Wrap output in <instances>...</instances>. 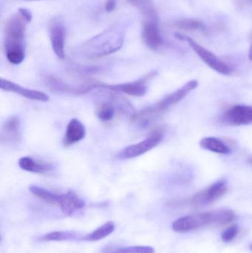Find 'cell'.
I'll return each instance as SVG.
<instances>
[{
  "label": "cell",
  "mask_w": 252,
  "mask_h": 253,
  "mask_svg": "<svg viewBox=\"0 0 252 253\" xmlns=\"http://www.w3.org/2000/svg\"><path fill=\"white\" fill-rule=\"evenodd\" d=\"M198 86V82L196 80L188 82L184 85L167 95L153 105L135 112L131 117L132 121L140 127L149 126L156 121L164 113L167 112L171 107L184 99Z\"/></svg>",
  "instance_id": "cell-1"
},
{
  "label": "cell",
  "mask_w": 252,
  "mask_h": 253,
  "mask_svg": "<svg viewBox=\"0 0 252 253\" xmlns=\"http://www.w3.org/2000/svg\"><path fill=\"white\" fill-rule=\"evenodd\" d=\"M124 42V34L118 28H110L92 37L80 46L79 54L88 59L109 56L119 50Z\"/></svg>",
  "instance_id": "cell-2"
},
{
  "label": "cell",
  "mask_w": 252,
  "mask_h": 253,
  "mask_svg": "<svg viewBox=\"0 0 252 253\" xmlns=\"http://www.w3.org/2000/svg\"><path fill=\"white\" fill-rule=\"evenodd\" d=\"M235 219V212L231 210H217L181 217L173 223L172 227L177 233H186L207 226L225 225Z\"/></svg>",
  "instance_id": "cell-3"
},
{
  "label": "cell",
  "mask_w": 252,
  "mask_h": 253,
  "mask_svg": "<svg viewBox=\"0 0 252 253\" xmlns=\"http://www.w3.org/2000/svg\"><path fill=\"white\" fill-rule=\"evenodd\" d=\"M176 37L179 40L187 42L191 48L201 58V60L204 63L207 64L212 69L217 71L219 74H223V75H229L232 74V68L229 65L221 60L220 58L217 57L213 52L207 50V48L203 47L199 43L197 42L190 37L183 35V34H179V33L176 34Z\"/></svg>",
  "instance_id": "cell-4"
},
{
  "label": "cell",
  "mask_w": 252,
  "mask_h": 253,
  "mask_svg": "<svg viewBox=\"0 0 252 253\" xmlns=\"http://www.w3.org/2000/svg\"><path fill=\"white\" fill-rule=\"evenodd\" d=\"M158 72L151 71L149 74L142 77L140 80L122 84H108L96 82V88L105 89L112 92L124 93L129 96L141 97L144 96L147 90L148 83L156 77Z\"/></svg>",
  "instance_id": "cell-5"
},
{
  "label": "cell",
  "mask_w": 252,
  "mask_h": 253,
  "mask_svg": "<svg viewBox=\"0 0 252 253\" xmlns=\"http://www.w3.org/2000/svg\"><path fill=\"white\" fill-rule=\"evenodd\" d=\"M164 130L161 128L155 129L147 138L140 142L132 144L118 152L116 158L121 160L134 159L145 154L158 145L164 138Z\"/></svg>",
  "instance_id": "cell-6"
},
{
  "label": "cell",
  "mask_w": 252,
  "mask_h": 253,
  "mask_svg": "<svg viewBox=\"0 0 252 253\" xmlns=\"http://www.w3.org/2000/svg\"><path fill=\"white\" fill-rule=\"evenodd\" d=\"M227 191L226 181L220 180L197 193L187 200L183 201V205L193 208L207 206L214 203Z\"/></svg>",
  "instance_id": "cell-7"
},
{
  "label": "cell",
  "mask_w": 252,
  "mask_h": 253,
  "mask_svg": "<svg viewBox=\"0 0 252 253\" xmlns=\"http://www.w3.org/2000/svg\"><path fill=\"white\" fill-rule=\"evenodd\" d=\"M28 24L25 18L18 11L16 14L9 18L4 25V45H25V36Z\"/></svg>",
  "instance_id": "cell-8"
},
{
  "label": "cell",
  "mask_w": 252,
  "mask_h": 253,
  "mask_svg": "<svg viewBox=\"0 0 252 253\" xmlns=\"http://www.w3.org/2000/svg\"><path fill=\"white\" fill-rule=\"evenodd\" d=\"M0 141L6 147H17L22 141V126L19 117H9L4 121L0 132Z\"/></svg>",
  "instance_id": "cell-9"
},
{
  "label": "cell",
  "mask_w": 252,
  "mask_h": 253,
  "mask_svg": "<svg viewBox=\"0 0 252 253\" xmlns=\"http://www.w3.org/2000/svg\"><path fill=\"white\" fill-rule=\"evenodd\" d=\"M48 34L55 54L59 59H65L66 28L63 22L59 18H53L49 22Z\"/></svg>",
  "instance_id": "cell-10"
},
{
  "label": "cell",
  "mask_w": 252,
  "mask_h": 253,
  "mask_svg": "<svg viewBox=\"0 0 252 253\" xmlns=\"http://www.w3.org/2000/svg\"><path fill=\"white\" fill-rule=\"evenodd\" d=\"M142 39L146 47L156 50L163 44V38L158 26V18H143Z\"/></svg>",
  "instance_id": "cell-11"
},
{
  "label": "cell",
  "mask_w": 252,
  "mask_h": 253,
  "mask_svg": "<svg viewBox=\"0 0 252 253\" xmlns=\"http://www.w3.org/2000/svg\"><path fill=\"white\" fill-rule=\"evenodd\" d=\"M46 84L50 90L55 92L69 93L72 95H83L88 93L93 89H96L95 83L96 82H90L85 84L78 86L71 85L67 84L63 80L54 77V76H47L44 79Z\"/></svg>",
  "instance_id": "cell-12"
},
{
  "label": "cell",
  "mask_w": 252,
  "mask_h": 253,
  "mask_svg": "<svg viewBox=\"0 0 252 253\" xmlns=\"http://www.w3.org/2000/svg\"><path fill=\"white\" fill-rule=\"evenodd\" d=\"M222 122L231 126H247L252 124V107L235 105L223 114Z\"/></svg>",
  "instance_id": "cell-13"
},
{
  "label": "cell",
  "mask_w": 252,
  "mask_h": 253,
  "mask_svg": "<svg viewBox=\"0 0 252 253\" xmlns=\"http://www.w3.org/2000/svg\"><path fill=\"white\" fill-rule=\"evenodd\" d=\"M0 87L4 91L16 93V94L20 95L22 97L33 101L46 102L50 99L48 95L43 93V92L22 87L20 84H16L13 82H10L9 80H4V79L0 80Z\"/></svg>",
  "instance_id": "cell-14"
},
{
  "label": "cell",
  "mask_w": 252,
  "mask_h": 253,
  "mask_svg": "<svg viewBox=\"0 0 252 253\" xmlns=\"http://www.w3.org/2000/svg\"><path fill=\"white\" fill-rule=\"evenodd\" d=\"M86 135V129L83 123L78 119H72L67 126L66 132L62 144L65 147H70L75 143L84 139Z\"/></svg>",
  "instance_id": "cell-15"
},
{
  "label": "cell",
  "mask_w": 252,
  "mask_h": 253,
  "mask_svg": "<svg viewBox=\"0 0 252 253\" xmlns=\"http://www.w3.org/2000/svg\"><path fill=\"white\" fill-rule=\"evenodd\" d=\"M61 211L67 215H72L85 207V202L75 192L68 191L62 194L59 205Z\"/></svg>",
  "instance_id": "cell-16"
},
{
  "label": "cell",
  "mask_w": 252,
  "mask_h": 253,
  "mask_svg": "<svg viewBox=\"0 0 252 253\" xmlns=\"http://www.w3.org/2000/svg\"><path fill=\"white\" fill-rule=\"evenodd\" d=\"M18 164L21 169L33 173H48L53 169V167L49 164L38 162L30 156H24L21 158Z\"/></svg>",
  "instance_id": "cell-17"
},
{
  "label": "cell",
  "mask_w": 252,
  "mask_h": 253,
  "mask_svg": "<svg viewBox=\"0 0 252 253\" xmlns=\"http://www.w3.org/2000/svg\"><path fill=\"white\" fill-rule=\"evenodd\" d=\"M200 146L204 150L218 154H229L231 151L230 148L226 143L216 137H206L202 138L200 141Z\"/></svg>",
  "instance_id": "cell-18"
},
{
  "label": "cell",
  "mask_w": 252,
  "mask_h": 253,
  "mask_svg": "<svg viewBox=\"0 0 252 253\" xmlns=\"http://www.w3.org/2000/svg\"><path fill=\"white\" fill-rule=\"evenodd\" d=\"M115 230V226L112 221H108L103 225L98 227L96 230H93L92 233L83 236L81 241L84 242H98L105 239L109 235L112 234Z\"/></svg>",
  "instance_id": "cell-19"
},
{
  "label": "cell",
  "mask_w": 252,
  "mask_h": 253,
  "mask_svg": "<svg viewBox=\"0 0 252 253\" xmlns=\"http://www.w3.org/2000/svg\"><path fill=\"white\" fill-rule=\"evenodd\" d=\"M4 51L7 61L13 65H19L25 58V45L24 44H7Z\"/></svg>",
  "instance_id": "cell-20"
},
{
  "label": "cell",
  "mask_w": 252,
  "mask_h": 253,
  "mask_svg": "<svg viewBox=\"0 0 252 253\" xmlns=\"http://www.w3.org/2000/svg\"><path fill=\"white\" fill-rule=\"evenodd\" d=\"M29 190L34 196L42 200L43 202L51 205H58L61 200L62 194H56L50 190H46L38 186H31Z\"/></svg>",
  "instance_id": "cell-21"
},
{
  "label": "cell",
  "mask_w": 252,
  "mask_h": 253,
  "mask_svg": "<svg viewBox=\"0 0 252 253\" xmlns=\"http://www.w3.org/2000/svg\"><path fill=\"white\" fill-rule=\"evenodd\" d=\"M83 236L73 231H55L47 233L41 238L45 242H64V241L81 240Z\"/></svg>",
  "instance_id": "cell-22"
},
{
  "label": "cell",
  "mask_w": 252,
  "mask_h": 253,
  "mask_svg": "<svg viewBox=\"0 0 252 253\" xmlns=\"http://www.w3.org/2000/svg\"><path fill=\"white\" fill-rule=\"evenodd\" d=\"M130 4L139 9L143 18L158 17L152 0H127Z\"/></svg>",
  "instance_id": "cell-23"
},
{
  "label": "cell",
  "mask_w": 252,
  "mask_h": 253,
  "mask_svg": "<svg viewBox=\"0 0 252 253\" xmlns=\"http://www.w3.org/2000/svg\"><path fill=\"white\" fill-rule=\"evenodd\" d=\"M102 253H155V249L149 246L107 247Z\"/></svg>",
  "instance_id": "cell-24"
},
{
  "label": "cell",
  "mask_w": 252,
  "mask_h": 253,
  "mask_svg": "<svg viewBox=\"0 0 252 253\" xmlns=\"http://www.w3.org/2000/svg\"><path fill=\"white\" fill-rule=\"evenodd\" d=\"M175 27L183 31H204L206 26L204 22L196 19H182L175 22Z\"/></svg>",
  "instance_id": "cell-25"
},
{
  "label": "cell",
  "mask_w": 252,
  "mask_h": 253,
  "mask_svg": "<svg viewBox=\"0 0 252 253\" xmlns=\"http://www.w3.org/2000/svg\"><path fill=\"white\" fill-rule=\"evenodd\" d=\"M239 233V227L236 224L230 226L223 231L221 235V239L225 243H229L236 238Z\"/></svg>",
  "instance_id": "cell-26"
},
{
  "label": "cell",
  "mask_w": 252,
  "mask_h": 253,
  "mask_svg": "<svg viewBox=\"0 0 252 253\" xmlns=\"http://www.w3.org/2000/svg\"><path fill=\"white\" fill-rule=\"evenodd\" d=\"M18 12L22 15V16H23V17L25 18V20H26L28 23H30V22H31V20H32V13H31V12L29 10H28V9L24 8V7H21V8H19V10H18Z\"/></svg>",
  "instance_id": "cell-27"
},
{
  "label": "cell",
  "mask_w": 252,
  "mask_h": 253,
  "mask_svg": "<svg viewBox=\"0 0 252 253\" xmlns=\"http://www.w3.org/2000/svg\"><path fill=\"white\" fill-rule=\"evenodd\" d=\"M117 0H106L105 2V9L106 11L112 12L116 8Z\"/></svg>",
  "instance_id": "cell-28"
},
{
  "label": "cell",
  "mask_w": 252,
  "mask_h": 253,
  "mask_svg": "<svg viewBox=\"0 0 252 253\" xmlns=\"http://www.w3.org/2000/svg\"><path fill=\"white\" fill-rule=\"evenodd\" d=\"M249 59H250V60L252 61V42L251 45H250V50H249Z\"/></svg>",
  "instance_id": "cell-29"
},
{
  "label": "cell",
  "mask_w": 252,
  "mask_h": 253,
  "mask_svg": "<svg viewBox=\"0 0 252 253\" xmlns=\"http://www.w3.org/2000/svg\"><path fill=\"white\" fill-rule=\"evenodd\" d=\"M25 1H40V0H25Z\"/></svg>",
  "instance_id": "cell-30"
},
{
  "label": "cell",
  "mask_w": 252,
  "mask_h": 253,
  "mask_svg": "<svg viewBox=\"0 0 252 253\" xmlns=\"http://www.w3.org/2000/svg\"><path fill=\"white\" fill-rule=\"evenodd\" d=\"M249 162H250V163L252 164V158H251V159H250V160H249Z\"/></svg>",
  "instance_id": "cell-31"
},
{
  "label": "cell",
  "mask_w": 252,
  "mask_h": 253,
  "mask_svg": "<svg viewBox=\"0 0 252 253\" xmlns=\"http://www.w3.org/2000/svg\"><path fill=\"white\" fill-rule=\"evenodd\" d=\"M250 250H251V251H252V244L251 245H250Z\"/></svg>",
  "instance_id": "cell-32"
}]
</instances>
